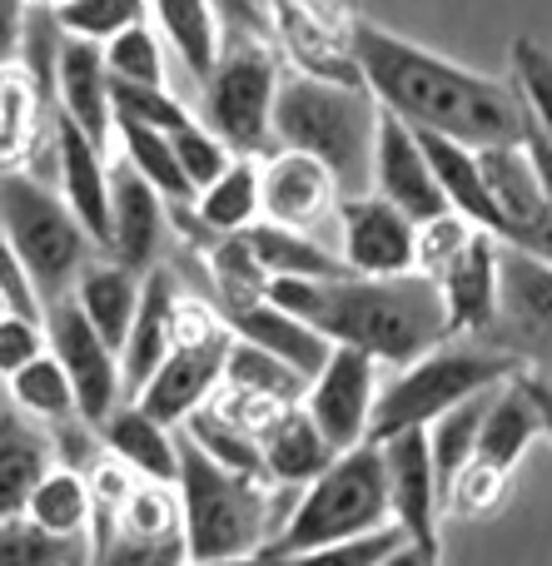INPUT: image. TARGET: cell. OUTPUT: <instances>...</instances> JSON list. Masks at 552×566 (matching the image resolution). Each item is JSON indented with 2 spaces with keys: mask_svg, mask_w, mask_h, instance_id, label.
I'll return each instance as SVG.
<instances>
[{
  "mask_svg": "<svg viewBox=\"0 0 552 566\" xmlns=\"http://www.w3.org/2000/svg\"><path fill=\"white\" fill-rule=\"evenodd\" d=\"M354 60L378 109L398 115L408 129L448 135L468 149H498L528 139V109L513 85L454 65L448 55L418 45V40H404L354 15Z\"/></svg>",
  "mask_w": 552,
  "mask_h": 566,
  "instance_id": "1",
  "label": "cell"
},
{
  "mask_svg": "<svg viewBox=\"0 0 552 566\" xmlns=\"http://www.w3.org/2000/svg\"><path fill=\"white\" fill-rule=\"evenodd\" d=\"M269 303L304 318L334 348H358L374 363L408 368L414 358L448 343V313L424 274L398 279H269Z\"/></svg>",
  "mask_w": 552,
  "mask_h": 566,
  "instance_id": "2",
  "label": "cell"
},
{
  "mask_svg": "<svg viewBox=\"0 0 552 566\" xmlns=\"http://www.w3.org/2000/svg\"><path fill=\"white\" fill-rule=\"evenodd\" d=\"M179 512H185V557L209 562V557H244V552H269L284 527L289 507H279L274 482L244 478V472L219 468L215 458L179 438Z\"/></svg>",
  "mask_w": 552,
  "mask_h": 566,
  "instance_id": "3",
  "label": "cell"
},
{
  "mask_svg": "<svg viewBox=\"0 0 552 566\" xmlns=\"http://www.w3.org/2000/svg\"><path fill=\"white\" fill-rule=\"evenodd\" d=\"M378 135V99L364 85L344 80H319L304 70L279 75L274 95V139L279 149L314 155L319 165L334 169L339 185H354L368 175Z\"/></svg>",
  "mask_w": 552,
  "mask_h": 566,
  "instance_id": "4",
  "label": "cell"
},
{
  "mask_svg": "<svg viewBox=\"0 0 552 566\" xmlns=\"http://www.w3.org/2000/svg\"><path fill=\"white\" fill-rule=\"evenodd\" d=\"M523 368L513 348H478V343H438L434 353L414 358L398 368L388 388H378L374 422H368V442H388L398 432H424L448 408L478 398V392L508 382Z\"/></svg>",
  "mask_w": 552,
  "mask_h": 566,
  "instance_id": "5",
  "label": "cell"
},
{
  "mask_svg": "<svg viewBox=\"0 0 552 566\" xmlns=\"http://www.w3.org/2000/svg\"><path fill=\"white\" fill-rule=\"evenodd\" d=\"M378 527H394V522H388L384 448H378V442H358V448L339 452V458L299 492L269 552L294 557V552H314V547H329V542L368 537V532H378Z\"/></svg>",
  "mask_w": 552,
  "mask_h": 566,
  "instance_id": "6",
  "label": "cell"
},
{
  "mask_svg": "<svg viewBox=\"0 0 552 566\" xmlns=\"http://www.w3.org/2000/svg\"><path fill=\"white\" fill-rule=\"evenodd\" d=\"M0 239L25 264L40 303L65 298L95 259V239L80 229L70 205L25 169H0Z\"/></svg>",
  "mask_w": 552,
  "mask_h": 566,
  "instance_id": "7",
  "label": "cell"
},
{
  "mask_svg": "<svg viewBox=\"0 0 552 566\" xmlns=\"http://www.w3.org/2000/svg\"><path fill=\"white\" fill-rule=\"evenodd\" d=\"M205 129L229 145V155H274V95L279 50L274 45H225L205 80Z\"/></svg>",
  "mask_w": 552,
  "mask_h": 566,
  "instance_id": "8",
  "label": "cell"
},
{
  "mask_svg": "<svg viewBox=\"0 0 552 566\" xmlns=\"http://www.w3.org/2000/svg\"><path fill=\"white\" fill-rule=\"evenodd\" d=\"M478 165H483V185L498 209V244L552 264V199L528 145L478 149Z\"/></svg>",
  "mask_w": 552,
  "mask_h": 566,
  "instance_id": "9",
  "label": "cell"
},
{
  "mask_svg": "<svg viewBox=\"0 0 552 566\" xmlns=\"http://www.w3.org/2000/svg\"><path fill=\"white\" fill-rule=\"evenodd\" d=\"M45 348L50 358L65 368L70 388H75V408L80 418L90 422V428H100V422L110 418V412L119 408V353L110 348L105 338H100L95 328L85 323V313L75 308V298H55L45 303Z\"/></svg>",
  "mask_w": 552,
  "mask_h": 566,
  "instance_id": "10",
  "label": "cell"
},
{
  "mask_svg": "<svg viewBox=\"0 0 552 566\" xmlns=\"http://www.w3.org/2000/svg\"><path fill=\"white\" fill-rule=\"evenodd\" d=\"M378 402V363L358 348H329L324 368L309 378L299 408L319 428V438L334 452H348L368 442V422H374Z\"/></svg>",
  "mask_w": 552,
  "mask_h": 566,
  "instance_id": "11",
  "label": "cell"
},
{
  "mask_svg": "<svg viewBox=\"0 0 552 566\" xmlns=\"http://www.w3.org/2000/svg\"><path fill=\"white\" fill-rule=\"evenodd\" d=\"M229 338H235L229 323L199 333V338H175V348L165 353V363L149 373V382L129 402H135L139 412H149L155 422H165V428H179V422H185L195 408H205V402L215 398V388L225 382Z\"/></svg>",
  "mask_w": 552,
  "mask_h": 566,
  "instance_id": "12",
  "label": "cell"
},
{
  "mask_svg": "<svg viewBox=\"0 0 552 566\" xmlns=\"http://www.w3.org/2000/svg\"><path fill=\"white\" fill-rule=\"evenodd\" d=\"M388 468V522L404 532L408 547H418L428 562H444V482L428 458V432H398L378 442Z\"/></svg>",
  "mask_w": 552,
  "mask_h": 566,
  "instance_id": "13",
  "label": "cell"
},
{
  "mask_svg": "<svg viewBox=\"0 0 552 566\" xmlns=\"http://www.w3.org/2000/svg\"><path fill=\"white\" fill-rule=\"evenodd\" d=\"M269 25H274V50H284L294 70L364 85L354 60V20L339 15L329 0H269Z\"/></svg>",
  "mask_w": 552,
  "mask_h": 566,
  "instance_id": "14",
  "label": "cell"
},
{
  "mask_svg": "<svg viewBox=\"0 0 552 566\" xmlns=\"http://www.w3.org/2000/svg\"><path fill=\"white\" fill-rule=\"evenodd\" d=\"M414 244L418 224L398 214L378 195H348L339 199V259L358 279H398L414 274Z\"/></svg>",
  "mask_w": 552,
  "mask_h": 566,
  "instance_id": "15",
  "label": "cell"
},
{
  "mask_svg": "<svg viewBox=\"0 0 552 566\" xmlns=\"http://www.w3.org/2000/svg\"><path fill=\"white\" fill-rule=\"evenodd\" d=\"M339 179L329 165H319L314 155H299V149H274V155L259 159V219L279 229H319L324 219L339 214Z\"/></svg>",
  "mask_w": 552,
  "mask_h": 566,
  "instance_id": "16",
  "label": "cell"
},
{
  "mask_svg": "<svg viewBox=\"0 0 552 566\" xmlns=\"http://www.w3.org/2000/svg\"><path fill=\"white\" fill-rule=\"evenodd\" d=\"M368 175H374V195L388 199V205H394L398 214H408L414 224H428V219H438L448 209L418 135L398 115H388V109H378V135H374Z\"/></svg>",
  "mask_w": 552,
  "mask_h": 566,
  "instance_id": "17",
  "label": "cell"
},
{
  "mask_svg": "<svg viewBox=\"0 0 552 566\" xmlns=\"http://www.w3.org/2000/svg\"><path fill=\"white\" fill-rule=\"evenodd\" d=\"M428 283H434L438 298H444L448 333H454V338L458 333L498 328V308H503V244L478 229L464 254Z\"/></svg>",
  "mask_w": 552,
  "mask_h": 566,
  "instance_id": "18",
  "label": "cell"
},
{
  "mask_svg": "<svg viewBox=\"0 0 552 566\" xmlns=\"http://www.w3.org/2000/svg\"><path fill=\"white\" fill-rule=\"evenodd\" d=\"M169 234V205L135 175V169H110V239L105 259H115L119 269L145 279L149 269H159V249Z\"/></svg>",
  "mask_w": 552,
  "mask_h": 566,
  "instance_id": "19",
  "label": "cell"
},
{
  "mask_svg": "<svg viewBox=\"0 0 552 566\" xmlns=\"http://www.w3.org/2000/svg\"><path fill=\"white\" fill-rule=\"evenodd\" d=\"M50 145H55L60 199H65L70 214L80 219V229L95 239L100 254H105V239H110V169H105V159H100V145L80 125H70L65 115H55Z\"/></svg>",
  "mask_w": 552,
  "mask_h": 566,
  "instance_id": "20",
  "label": "cell"
},
{
  "mask_svg": "<svg viewBox=\"0 0 552 566\" xmlns=\"http://www.w3.org/2000/svg\"><path fill=\"white\" fill-rule=\"evenodd\" d=\"M175 303H179V283L165 264L149 269L139 283V308L135 323L125 333V348H119V398H135L149 382V373L165 363V353L175 348Z\"/></svg>",
  "mask_w": 552,
  "mask_h": 566,
  "instance_id": "21",
  "label": "cell"
},
{
  "mask_svg": "<svg viewBox=\"0 0 552 566\" xmlns=\"http://www.w3.org/2000/svg\"><path fill=\"white\" fill-rule=\"evenodd\" d=\"M55 115L80 125L100 149L115 135V105H110V70H105V45L95 40L65 35L55 60Z\"/></svg>",
  "mask_w": 552,
  "mask_h": 566,
  "instance_id": "22",
  "label": "cell"
},
{
  "mask_svg": "<svg viewBox=\"0 0 552 566\" xmlns=\"http://www.w3.org/2000/svg\"><path fill=\"white\" fill-rule=\"evenodd\" d=\"M219 318L229 323V333H235V338H244V343H254V348L284 358L289 368L304 373V378H314V373L324 368L329 348H334L324 333H314L304 318L284 313L279 303H269V298L244 303V308H235V313H219Z\"/></svg>",
  "mask_w": 552,
  "mask_h": 566,
  "instance_id": "23",
  "label": "cell"
},
{
  "mask_svg": "<svg viewBox=\"0 0 552 566\" xmlns=\"http://www.w3.org/2000/svg\"><path fill=\"white\" fill-rule=\"evenodd\" d=\"M95 432H100V442H105L110 458H119L135 478L169 482V488H175V478H179V438L165 428V422H155L149 412H139L135 402H119V408L110 412Z\"/></svg>",
  "mask_w": 552,
  "mask_h": 566,
  "instance_id": "24",
  "label": "cell"
},
{
  "mask_svg": "<svg viewBox=\"0 0 552 566\" xmlns=\"http://www.w3.org/2000/svg\"><path fill=\"white\" fill-rule=\"evenodd\" d=\"M538 438H543L538 412H533V402H528L523 382H518V373H513L508 382H498V388L488 392V408H483V422H478L473 458L513 478V468L528 458V452H533Z\"/></svg>",
  "mask_w": 552,
  "mask_h": 566,
  "instance_id": "25",
  "label": "cell"
},
{
  "mask_svg": "<svg viewBox=\"0 0 552 566\" xmlns=\"http://www.w3.org/2000/svg\"><path fill=\"white\" fill-rule=\"evenodd\" d=\"M418 145L428 155V169H434L438 189H444V205L454 214H464L468 224H478L483 234L498 239V209H493V195L483 185V165H478V149L458 145L448 135H428V129H414Z\"/></svg>",
  "mask_w": 552,
  "mask_h": 566,
  "instance_id": "26",
  "label": "cell"
},
{
  "mask_svg": "<svg viewBox=\"0 0 552 566\" xmlns=\"http://www.w3.org/2000/svg\"><path fill=\"white\" fill-rule=\"evenodd\" d=\"M259 458H264V478L274 482V488H309L339 452L319 438L309 412L294 402V408H284L259 432Z\"/></svg>",
  "mask_w": 552,
  "mask_h": 566,
  "instance_id": "27",
  "label": "cell"
},
{
  "mask_svg": "<svg viewBox=\"0 0 552 566\" xmlns=\"http://www.w3.org/2000/svg\"><path fill=\"white\" fill-rule=\"evenodd\" d=\"M50 468H55L50 432L15 408L0 412V522L25 512L30 492L40 488V478H45Z\"/></svg>",
  "mask_w": 552,
  "mask_h": 566,
  "instance_id": "28",
  "label": "cell"
},
{
  "mask_svg": "<svg viewBox=\"0 0 552 566\" xmlns=\"http://www.w3.org/2000/svg\"><path fill=\"white\" fill-rule=\"evenodd\" d=\"M139 283H145V279L129 274V269H119L115 259H90L85 274H80L75 289H70V298H75V308L85 313V323L115 353L125 348V333H129V323H135Z\"/></svg>",
  "mask_w": 552,
  "mask_h": 566,
  "instance_id": "29",
  "label": "cell"
},
{
  "mask_svg": "<svg viewBox=\"0 0 552 566\" xmlns=\"http://www.w3.org/2000/svg\"><path fill=\"white\" fill-rule=\"evenodd\" d=\"M498 323H508L523 343L552 348V264L508 249L503 254V308H498Z\"/></svg>",
  "mask_w": 552,
  "mask_h": 566,
  "instance_id": "30",
  "label": "cell"
},
{
  "mask_svg": "<svg viewBox=\"0 0 552 566\" xmlns=\"http://www.w3.org/2000/svg\"><path fill=\"white\" fill-rule=\"evenodd\" d=\"M90 512H95L90 507V482L70 468H50L45 478H40V488L30 492L20 517H25L30 527H40L45 537L85 542V552H90Z\"/></svg>",
  "mask_w": 552,
  "mask_h": 566,
  "instance_id": "31",
  "label": "cell"
},
{
  "mask_svg": "<svg viewBox=\"0 0 552 566\" xmlns=\"http://www.w3.org/2000/svg\"><path fill=\"white\" fill-rule=\"evenodd\" d=\"M254 259L264 264L269 279H344V259L319 249V239L299 234V229H279V224H249L244 229Z\"/></svg>",
  "mask_w": 552,
  "mask_h": 566,
  "instance_id": "32",
  "label": "cell"
},
{
  "mask_svg": "<svg viewBox=\"0 0 552 566\" xmlns=\"http://www.w3.org/2000/svg\"><path fill=\"white\" fill-rule=\"evenodd\" d=\"M149 15L159 20L169 50L185 60L189 75L205 80L209 70H215L225 40H219V20H215V10H209V0H149Z\"/></svg>",
  "mask_w": 552,
  "mask_h": 566,
  "instance_id": "33",
  "label": "cell"
},
{
  "mask_svg": "<svg viewBox=\"0 0 552 566\" xmlns=\"http://www.w3.org/2000/svg\"><path fill=\"white\" fill-rule=\"evenodd\" d=\"M115 135H119V145H125V165L135 169L165 205H195V189H189L165 129H149V125H139V119H115Z\"/></svg>",
  "mask_w": 552,
  "mask_h": 566,
  "instance_id": "34",
  "label": "cell"
},
{
  "mask_svg": "<svg viewBox=\"0 0 552 566\" xmlns=\"http://www.w3.org/2000/svg\"><path fill=\"white\" fill-rule=\"evenodd\" d=\"M6 382H10V402H15V412H25V418L40 422V428H55V422L80 418L75 388H70L65 368L50 358V348L40 353L35 363H25V368H20L15 378H6Z\"/></svg>",
  "mask_w": 552,
  "mask_h": 566,
  "instance_id": "35",
  "label": "cell"
},
{
  "mask_svg": "<svg viewBox=\"0 0 552 566\" xmlns=\"http://www.w3.org/2000/svg\"><path fill=\"white\" fill-rule=\"evenodd\" d=\"M50 99L30 85L25 70H0V169H15V159H25L35 149L40 135V109Z\"/></svg>",
  "mask_w": 552,
  "mask_h": 566,
  "instance_id": "36",
  "label": "cell"
},
{
  "mask_svg": "<svg viewBox=\"0 0 552 566\" xmlns=\"http://www.w3.org/2000/svg\"><path fill=\"white\" fill-rule=\"evenodd\" d=\"M225 388H244V392H264L274 402H299L309 388L304 373H294L284 358L274 353L254 348L244 338H229V353H225Z\"/></svg>",
  "mask_w": 552,
  "mask_h": 566,
  "instance_id": "37",
  "label": "cell"
},
{
  "mask_svg": "<svg viewBox=\"0 0 552 566\" xmlns=\"http://www.w3.org/2000/svg\"><path fill=\"white\" fill-rule=\"evenodd\" d=\"M115 532L135 542H169L185 537V512H179V492L169 482H145L129 488V497L115 512Z\"/></svg>",
  "mask_w": 552,
  "mask_h": 566,
  "instance_id": "38",
  "label": "cell"
},
{
  "mask_svg": "<svg viewBox=\"0 0 552 566\" xmlns=\"http://www.w3.org/2000/svg\"><path fill=\"white\" fill-rule=\"evenodd\" d=\"M508 55H513V90L528 109V129L543 139L552 155V55L533 35H518Z\"/></svg>",
  "mask_w": 552,
  "mask_h": 566,
  "instance_id": "39",
  "label": "cell"
},
{
  "mask_svg": "<svg viewBox=\"0 0 552 566\" xmlns=\"http://www.w3.org/2000/svg\"><path fill=\"white\" fill-rule=\"evenodd\" d=\"M488 392H493V388H488ZM488 392L458 402V408H448L444 418L424 428L428 432V458H434V472H438V482H444V488H448V478H454V472L473 458V442H478V422H483V408H488Z\"/></svg>",
  "mask_w": 552,
  "mask_h": 566,
  "instance_id": "40",
  "label": "cell"
},
{
  "mask_svg": "<svg viewBox=\"0 0 552 566\" xmlns=\"http://www.w3.org/2000/svg\"><path fill=\"white\" fill-rule=\"evenodd\" d=\"M0 566H85V542H60L25 517L0 522Z\"/></svg>",
  "mask_w": 552,
  "mask_h": 566,
  "instance_id": "41",
  "label": "cell"
},
{
  "mask_svg": "<svg viewBox=\"0 0 552 566\" xmlns=\"http://www.w3.org/2000/svg\"><path fill=\"white\" fill-rule=\"evenodd\" d=\"M110 105H115V119H139V125L165 129V135L195 125L189 105L179 95H169L165 85H125V80H110Z\"/></svg>",
  "mask_w": 552,
  "mask_h": 566,
  "instance_id": "42",
  "label": "cell"
},
{
  "mask_svg": "<svg viewBox=\"0 0 552 566\" xmlns=\"http://www.w3.org/2000/svg\"><path fill=\"white\" fill-rule=\"evenodd\" d=\"M105 70L110 80H125V85H165V55H159L155 30L139 20L115 40H105Z\"/></svg>",
  "mask_w": 552,
  "mask_h": 566,
  "instance_id": "43",
  "label": "cell"
},
{
  "mask_svg": "<svg viewBox=\"0 0 552 566\" xmlns=\"http://www.w3.org/2000/svg\"><path fill=\"white\" fill-rule=\"evenodd\" d=\"M503 502H508V472L488 468V462H478V458H468L444 488V507H454L464 522L493 517Z\"/></svg>",
  "mask_w": 552,
  "mask_h": 566,
  "instance_id": "44",
  "label": "cell"
},
{
  "mask_svg": "<svg viewBox=\"0 0 552 566\" xmlns=\"http://www.w3.org/2000/svg\"><path fill=\"white\" fill-rule=\"evenodd\" d=\"M55 15H60V25H65V35L105 45V40H115L119 30L139 25V20L149 15V0H70V6L55 10Z\"/></svg>",
  "mask_w": 552,
  "mask_h": 566,
  "instance_id": "45",
  "label": "cell"
},
{
  "mask_svg": "<svg viewBox=\"0 0 552 566\" xmlns=\"http://www.w3.org/2000/svg\"><path fill=\"white\" fill-rule=\"evenodd\" d=\"M179 562H185V537L135 542V537H119L115 522L90 532V552H85V566H179Z\"/></svg>",
  "mask_w": 552,
  "mask_h": 566,
  "instance_id": "46",
  "label": "cell"
},
{
  "mask_svg": "<svg viewBox=\"0 0 552 566\" xmlns=\"http://www.w3.org/2000/svg\"><path fill=\"white\" fill-rule=\"evenodd\" d=\"M478 234V224H468L464 214H454V209H444L438 219H428V224H418V244H414V274L424 279H438L448 264H454L458 254L468 249V239Z\"/></svg>",
  "mask_w": 552,
  "mask_h": 566,
  "instance_id": "47",
  "label": "cell"
},
{
  "mask_svg": "<svg viewBox=\"0 0 552 566\" xmlns=\"http://www.w3.org/2000/svg\"><path fill=\"white\" fill-rule=\"evenodd\" d=\"M169 145H175V159H179V169H185V179H189V189H205V185H215L219 175H225L229 169V145L219 135H209L205 125H185V129H175V135H169Z\"/></svg>",
  "mask_w": 552,
  "mask_h": 566,
  "instance_id": "48",
  "label": "cell"
},
{
  "mask_svg": "<svg viewBox=\"0 0 552 566\" xmlns=\"http://www.w3.org/2000/svg\"><path fill=\"white\" fill-rule=\"evenodd\" d=\"M398 542H404L398 527H378V532H368V537H348V542H329V547H314V552H294V557H284V566H378Z\"/></svg>",
  "mask_w": 552,
  "mask_h": 566,
  "instance_id": "49",
  "label": "cell"
},
{
  "mask_svg": "<svg viewBox=\"0 0 552 566\" xmlns=\"http://www.w3.org/2000/svg\"><path fill=\"white\" fill-rule=\"evenodd\" d=\"M219 20V40L225 45H274V25H269V0H209Z\"/></svg>",
  "mask_w": 552,
  "mask_h": 566,
  "instance_id": "50",
  "label": "cell"
},
{
  "mask_svg": "<svg viewBox=\"0 0 552 566\" xmlns=\"http://www.w3.org/2000/svg\"><path fill=\"white\" fill-rule=\"evenodd\" d=\"M40 353H45V323L6 313V318H0V378H15Z\"/></svg>",
  "mask_w": 552,
  "mask_h": 566,
  "instance_id": "51",
  "label": "cell"
},
{
  "mask_svg": "<svg viewBox=\"0 0 552 566\" xmlns=\"http://www.w3.org/2000/svg\"><path fill=\"white\" fill-rule=\"evenodd\" d=\"M0 298H6V308L20 313V318H45V303H40L25 264L15 259V249H10L6 239H0Z\"/></svg>",
  "mask_w": 552,
  "mask_h": 566,
  "instance_id": "52",
  "label": "cell"
},
{
  "mask_svg": "<svg viewBox=\"0 0 552 566\" xmlns=\"http://www.w3.org/2000/svg\"><path fill=\"white\" fill-rule=\"evenodd\" d=\"M518 382H523L528 402H533L543 438L552 442V373H548V368H528V363H523V368H518Z\"/></svg>",
  "mask_w": 552,
  "mask_h": 566,
  "instance_id": "53",
  "label": "cell"
},
{
  "mask_svg": "<svg viewBox=\"0 0 552 566\" xmlns=\"http://www.w3.org/2000/svg\"><path fill=\"white\" fill-rule=\"evenodd\" d=\"M20 30H25V0H0V70L20 55Z\"/></svg>",
  "mask_w": 552,
  "mask_h": 566,
  "instance_id": "54",
  "label": "cell"
},
{
  "mask_svg": "<svg viewBox=\"0 0 552 566\" xmlns=\"http://www.w3.org/2000/svg\"><path fill=\"white\" fill-rule=\"evenodd\" d=\"M179 566H284L279 552H244V557H209V562H179Z\"/></svg>",
  "mask_w": 552,
  "mask_h": 566,
  "instance_id": "55",
  "label": "cell"
},
{
  "mask_svg": "<svg viewBox=\"0 0 552 566\" xmlns=\"http://www.w3.org/2000/svg\"><path fill=\"white\" fill-rule=\"evenodd\" d=\"M378 566H444V562H428L418 547H408V542H398V547L388 552V557L378 562Z\"/></svg>",
  "mask_w": 552,
  "mask_h": 566,
  "instance_id": "56",
  "label": "cell"
},
{
  "mask_svg": "<svg viewBox=\"0 0 552 566\" xmlns=\"http://www.w3.org/2000/svg\"><path fill=\"white\" fill-rule=\"evenodd\" d=\"M25 6H30V10H65L70 0H25Z\"/></svg>",
  "mask_w": 552,
  "mask_h": 566,
  "instance_id": "57",
  "label": "cell"
},
{
  "mask_svg": "<svg viewBox=\"0 0 552 566\" xmlns=\"http://www.w3.org/2000/svg\"><path fill=\"white\" fill-rule=\"evenodd\" d=\"M6 313H10V308H6V298H0V318H6Z\"/></svg>",
  "mask_w": 552,
  "mask_h": 566,
  "instance_id": "58",
  "label": "cell"
}]
</instances>
